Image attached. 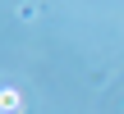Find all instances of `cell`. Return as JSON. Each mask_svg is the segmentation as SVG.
<instances>
[{
  "label": "cell",
  "mask_w": 124,
  "mask_h": 114,
  "mask_svg": "<svg viewBox=\"0 0 124 114\" xmlns=\"http://www.w3.org/2000/svg\"><path fill=\"white\" fill-rule=\"evenodd\" d=\"M18 105H23L18 91H14V87H0V114H18Z\"/></svg>",
  "instance_id": "obj_1"
}]
</instances>
